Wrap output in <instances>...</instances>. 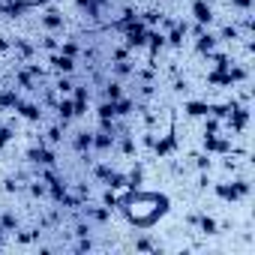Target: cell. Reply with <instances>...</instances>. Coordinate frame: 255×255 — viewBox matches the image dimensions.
I'll return each instance as SVG.
<instances>
[{
    "instance_id": "1",
    "label": "cell",
    "mask_w": 255,
    "mask_h": 255,
    "mask_svg": "<svg viewBox=\"0 0 255 255\" xmlns=\"http://www.w3.org/2000/svg\"><path fill=\"white\" fill-rule=\"evenodd\" d=\"M147 24L138 18V21H132L129 27H123V42H126V48L129 51H135V48H144L147 45Z\"/></svg>"
},
{
    "instance_id": "31",
    "label": "cell",
    "mask_w": 255,
    "mask_h": 255,
    "mask_svg": "<svg viewBox=\"0 0 255 255\" xmlns=\"http://www.w3.org/2000/svg\"><path fill=\"white\" fill-rule=\"evenodd\" d=\"M42 48H45V51H57V48H60V42H57V36H51V33H48V36L42 39Z\"/></svg>"
},
{
    "instance_id": "18",
    "label": "cell",
    "mask_w": 255,
    "mask_h": 255,
    "mask_svg": "<svg viewBox=\"0 0 255 255\" xmlns=\"http://www.w3.org/2000/svg\"><path fill=\"white\" fill-rule=\"evenodd\" d=\"M132 108H135V102H132V99H126V96H120V99L114 102V114H117V117H129Z\"/></svg>"
},
{
    "instance_id": "6",
    "label": "cell",
    "mask_w": 255,
    "mask_h": 255,
    "mask_svg": "<svg viewBox=\"0 0 255 255\" xmlns=\"http://www.w3.org/2000/svg\"><path fill=\"white\" fill-rule=\"evenodd\" d=\"M27 159H30V162H36V165H42V168L57 162L54 150H51V147H45V144H39V147H30V150H27Z\"/></svg>"
},
{
    "instance_id": "27",
    "label": "cell",
    "mask_w": 255,
    "mask_h": 255,
    "mask_svg": "<svg viewBox=\"0 0 255 255\" xmlns=\"http://www.w3.org/2000/svg\"><path fill=\"white\" fill-rule=\"evenodd\" d=\"M102 204H105V207H111V210H114V207H120L117 189H108V186H105V192H102Z\"/></svg>"
},
{
    "instance_id": "13",
    "label": "cell",
    "mask_w": 255,
    "mask_h": 255,
    "mask_svg": "<svg viewBox=\"0 0 255 255\" xmlns=\"http://www.w3.org/2000/svg\"><path fill=\"white\" fill-rule=\"evenodd\" d=\"M84 216L93 219L96 225H105V222L111 219V207H105V204H102V207H84Z\"/></svg>"
},
{
    "instance_id": "34",
    "label": "cell",
    "mask_w": 255,
    "mask_h": 255,
    "mask_svg": "<svg viewBox=\"0 0 255 255\" xmlns=\"http://www.w3.org/2000/svg\"><path fill=\"white\" fill-rule=\"evenodd\" d=\"M90 234V222H78L75 225V237H87Z\"/></svg>"
},
{
    "instance_id": "35",
    "label": "cell",
    "mask_w": 255,
    "mask_h": 255,
    "mask_svg": "<svg viewBox=\"0 0 255 255\" xmlns=\"http://www.w3.org/2000/svg\"><path fill=\"white\" fill-rule=\"evenodd\" d=\"M75 249H78V252H87V249H93V243H90V237H81V240L75 243Z\"/></svg>"
},
{
    "instance_id": "7",
    "label": "cell",
    "mask_w": 255,
    "mask_h": 255,
    "mask_svg": "<svg viewBox=\"0 0 255 255\" xmlns=\"http://www.w3.org/2000/svg\"><path fill=\"white\" fill-rule=\"evenodd\" d=\"M171 150H177V135H174V126H171V129L159 138V141H153V153L162 159V156H168Z\"/></svg>"
},
{
    "instance_id": "16",
    "label": "cell",
    "mask_w": 255,
    "mask_h": 255,
    "mask_svg": "<svg viewBox=\"0 0 255 255\" xmlns=\"http://www.w3.org/2000/svg\"><path fill=\"white\" fill-rule=\"evenodd\" d=\"M216 39H222V42H237V39H249V36H240V30H237L234 24H225V27L216 33Z\"/></svg>"
},
{
    "instance_id": "24",
    "label": "cell",
    "mask_w": 255,
    "mask_h": 255,
    "mask_svg": "<svg viewBox=\"0 0 255 255\" xmlns=\"http://www.w3.org/2000/svg\"><path fill=\"white\" fill-rule=\"evenodd\" d=\"M15 81H18V87H21V90H36V81H33V75H30L27 69H21V72L15 75Z\"/></svg>"
},
{
    "instance_id": "15",
    "label": "cell",
    "mask_w": 255,
    "mask_h": 255,
    "mask_svg": "<svg viewBox=\"0 0 255 255\" xmlns=\"http://www.w3.org/2000/svg\"><path fill=\"white\" fill-rule=\"evenodd\" d=\"M195 225H198V231H201V234H207V237L219 234V225H216V219H213V216H207V213H201Z\"/></svg>"
},
{
    "instance_id": "21",
    "label": "cell",
    "mask_w": 255,
    "mask_h": 255,
    "mask_svg": "<svg viewBox=\"0 0 255 255\" xmlns=\"http://www.w3.org/2000/svg\"><path fill=\"white\" fill-rule=\"evenodd\" d=\"M111 72H114L117 78H126V75H132L135 69H132L129 60H114V63H111Z\"/></svg>"
},
{
    "instance_id": "12",
    "label": "cell",
    "mask_w": 255,
    "mask_h": 255,
    "mask_svg": "<svg viewBox=\"0 0 255 255\" xmlns=\"http://www.w3.org/2000/svg\"><path fill=\"white\" fill-rule=\"evenodd\" d=\"M183 111H186V117H207V114H210V102L189 99V102L183 105Z\"/></svg>"
},
{
    "instance_id": "8",
    "label": "cell",
    "mask_w": 255,
    "mask_h": 255,
    "mask_svg": "<svg viewBox=\"0 0 255 255\" xmlns=\"http://www.w3.org/2000/svg\"><path fill=\"white\" fill-rule=\"evenodd\" d=\"M216 45H219V39H216V33H210L207 27L195 36V51H198V54H210V51H216Z\"/></svg>"
},
{
    "instance_id": "30",
    "label": "cell",
    "mask_w": 255,
    "mask_h": 255,
    "mask_svg": "<svg viewBox=\"0 0 255 255\" xmlns=\"http://www.w3.org/2000/svg\"><path fill=\"white\" fill-rule=\"evenodd\" d=\"M120 150H123V153H126V156H132V153H135V141H132V138H129V135H126V138H123V141H120Z\"/></svg>"
},
{
    "instance_id": "4",
    "label": "cell",
    "mask_w": 255,
    "mask_h": 255,
    "mask_svg": "<svg viewBox=\"0 0 255 255\" xmlns=\"http://www.w3.org/2000/svg\"><path fill=\"white\" fill-rule=\"evenodd\" d=\"M48 63H51V69L60 72V75H72V72H75V57H66V54H60V51H51Z\"/></svg>"
},
{
    "instance_id": "36",
    "label": "cell",
    "mask_w": 255,
    "mask_h": 255,
    "mask_svg": "<svg viewBox=\"0 0 255 255\" xmlns=\"http://www.w3.org/2000/svg\"><path fill=\"white\" fill-rule=\"evenodd\" d=\"M12 48V42L9 39H3V36H0V51H9Z\"/></svg>"
},
{
    "instance_id": "33",
    "label": "cell",
    "mask_w": 255,
    "mask_h": 255,
    "mask_svg": "<svg viewBox=\"0 0 255 255\" xmlns=\"http://www.w3.org/2000/svg\"><path fill=\"white\" fill-rule=\"evenodd\" d=\"M231 6L240 9V12H249L252 9V0H231Z\"/></svg>"
},
{
    "instance_id": "17",
    "label": "cell",
    "mask_w": 255,
    "mask_h": 255,
    "mask_svg": "<svg viewBox=\"0 0 255 255\" xmlns=\"http://www.w3.org/2000/svg\"><path fill=\"white\" fill-rule=\"evenodd\" d=\"M0 225L6 228V234H15L18 231V216L12 210H3V213H0Z\"/></svg>"
},
{
    "instance_id": "5",
    "label": "cell",
    "mask_w": 255,
    "mask_h": 255,
    "mask_svg": "<svg viewBox=\"0 0 255 255\" xmlns=\"http://www.w3.org/2000/svg\"><path fill=\"white\" fill-rule=\"evenodd\" d=\"M231 150H234L231 138H219V132L204 135V153H231Z\"/></svg>"
},
{
    "instance_id": "10",
    "label": "cell",
    "mask_w": 255,
    "mask_h": 255,
    "mask_svg": "<svg viewBox=\"0 0 255 255\" xmlns=\"http://www.w3.org/2000/svg\"><path fill=\"white\" fill-rule=\"evenodd\" d=\"M114 132H105V129H99V132H93V150H99V153H105V150H111L114 147Z\"/></svg>"
},
{
    "instance_id": "32",
    "label": "cell",
    "mask_w": 255,
    "mask_h": 255,
    "mask_svg": "<svg viewBox=\"0 0 255 255\" xmlns=\"http://www.w3.org/2000/svg\"><path fill=\"white\" fill-rule=\"evenodd\" d=\"M135 249H141V252H150V249H159L153 240H147V237H141V240H135Z\"/></svg>"
},
{
    "instance_id": "28",
    "label": "cell",
    "mask_w": 255,
    "mask_h": 255,
    "mask_svg": "<svg viewBox=\"0 0 255 255\" xmlns=\"http://www.w3.org/2000/svg\"><path fill=\"white\" fill-rule=\"evenodd\" d=\"M60 54H66V57H78V42L75 39H66V42H60V48H57Z\"/></svg>"
},
{
    "instance_id": "20",
    "label": "cell",
    "mask_w": 255,
    "mask_h": 255,
    "mask_svg": "<svg viewBox=\"0 0 255 255\" xmlns=\"http://www.w3.org/2000/svg\"><path fill=\"white\" fill-rule=\"evenodd\" d=\"M105 186H108V189H123V186H126V174L111 168V174L105 177Z\"/></svg>"
},
{
    "instance_id": "23",
    "label": "cell",
    "mask_w": 255,
    "mask_h": 255,
    "mask_svg": "<svg viewBox=\"0 0 255 255\" xmlns=\"http://www.w3.org/2000/svg\"><path fill=\"white\" fill-rule=\"evenodd\" d=\"M120 96H123V84H120V81H108V84H105V99H108V102H117Z\"/></svg>"
},
{
    "instance_id": "14",
    "label": "cell",
    "mask_w": 255,
    "mask_h": 255,
    "mask_svg": "<svg viewBox=\"0 0 255 255\" xmlns=\"http://www.w3.org/2000/svg\"><path fill=\"white\" fill-rule=\"evenodd\" d=\"M72 147H75L78 153H84V156H87V153L93 150V132H87V129H84V132H78V135H75V141H72Z\"/></svg>"
},
{
    "instance_id": "25",
    "label": "cell",
    "mask_w": 255,
    "mask_h": 255,
    "mask_svg": "<svg viewBox=\"0 0 255 255\" xmlns=\"http://www.w3.org/2000/svg\"><path fill=\"white\" fill-rule=\"evenodd\" d=\"M15 138V129H12V123H3V126H0V150H3L9 141Z\"/></svg>"
},
{
    "instance_id": "11",
    "label": "cell",
    "mask_w": 255,
    "mask_h": 255,
    "mask_svg": "<svg viewBox=\"0 0 255 255\" xmlns=\"http://www.w3.org/2000/svg\"><path fill=\"white\" fill-rule=\"evenodd\" d=\"M39 24H42L45 30H60V27H63V15H60L57 9H45V15H39Z\"/></svg>"
},
{
    "instance_id": "22",
    "label": "cell",
    "mask_w": 255,
    "mask_h": 255,
    "mask_svg": "<svg viewBox=\"0 0 255 255\" xmlns=\"http://www.w3.org/2000/svg\"><path fill=\"white\" fill-rule=\"evenodd\" d=\"M72 90H75V84L69 81V75H60L57 84H54V93H60V96H72Z\"/></svg>"
},
{
    "instance_id": "9",
    "label": "cell",
    "mask_w": 255,
    "mask_h": 255,
    "mask_svg": "<svg viewBox=\"0 0 255 255\" xmlns=\"http://www.w3.org/2000/svg\"><path fill=\"white\" fill-rule=\"evenodd\" d=\"M15 114H21V117L30 120V123H39V120H42V108H39L36 102H24V99L15 102Z\"/></svg>"
},
{
    "instance_id": "2",
    "label": "cell",
    "mask_w": 255,
    "mask_h": 255,
    "mask_svg": "<svg viewBox=\"0 0 255 255\" xmlns=\"http://www.w3.org/2000/svg\"><path fill=\"white\" fill-rule=\"evenodd\" d=\"M33 9L30 0H0V15H9V18H21Z\"/></svg>"
},
{
    "instance_id": "3",
    "label": "cell",
    "mask_w": 255,
    "mask_h": 255,
    "mask_svg": "<svg viewBox=\"0 0 255 255\" xmlns=\"http://www.w3.org/2000/svg\"><path fill=\"white\" fill-rule=\"evenodd\" d=\"M192 18H195V24H201V27H210V24H213V9H210L207 0H192Z\"/></svg>"
},
{
    "instance_id": "19",
    "label": "cell",
    "mask_w": 255,
    "mask_h": 255,
    "mask_svg": "<svg viewBox=\"0 0 255 255\" xmlns=\"http://www.w3.org/2000/svg\"><path fill=\"white\" fill-rule=\"evenodd\" d=\"M21 96H18V90L15 87H9V90H0V108H15V102H18Z\"/></svg>"
},
{
    "instance_id": "29",
    "label": "cell",
    "mask_w": 255,
    "mask_h": 255,
    "mask_svg": "<svg viewBox=\"0 0 255 255\" xmlns=\"http://www.w3.org/2000/svg\"><path fill=\"white\" fill-rule=\"evenodd\" d=\"M45 135H48V141H51V144H57V141H63V129H60V123H54V126H51V129H48Z\"/></svg>"
},
{
    "instance_id": "26",
    "label": "cell",
    "mask_w": 255,
    "mask_h": 255,
    "mask_svg": "<svg viewBox=\"0 0 255 255\" xmlns=\"http://www.w3.org/2000/svg\"><path fill=\"white\" fill-rule=\"evenodd\" d=\"M96 114H99V120H114V117H117V114H114V102L105 99V102L96 108Z\"/></svg>"
}]
</instances>
